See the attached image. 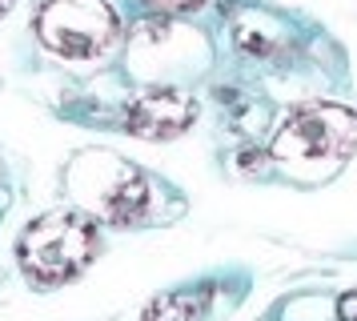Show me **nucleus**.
<instances>
[{"mask_svg":"<svg viewBox=\"0 0 357 321\" xmlns=\"http://www.w3.org/2000/svg\"><path fill=\"white\" fill-rule=\"evenodd\" d=\"M97 225L84 213H49L24 229L20 237V269L33 285H65L89 269L97 257Z\"/></svg>","mask_w":357,"mask_h":321,"instance_id":"obj_1","label":"nucleus"},{"mask_svg":"<svg viewBox=\"0 0 357 321\" xmlns=\"http://www.w3.org/2000/svg\"><path fill=\"white\" fill-rule=\"evenodd\" d=\"M357 149V112L345 105H301L285 117V125L273 137L277 160H345Z\"/></svg>","mask_w":357,"mask_h":321,"instance_id":"obj_2","label":"nucleus"},{"mask_svg":"<svg viewBox=\"0 0 357 321\" xmlns=\"http://www.w3.org/2000/svg\"><path fill=\"white\" fill-rule=\"evenodd\" d=\"M36 36L68 61H93L113 48L116 16L105 0H45L36 13Z\"/></svg>","mask_w":357,"mask_h":321,"instance_id":"obj_3","label":"nucleus"},{"mask_svg":"<svg viewBox=\"0 0 357 321\" xmlns=\"http://www.w3.org/2000/svg\"><path fill=\"white\" fill-rule=\"evenodd\" d=\"M197 121V100L181 89H149L125 109V128L145 141L181 137Z\"/></svg>","mask_w":357,"mask_h":321,"instance_id":"obj_4","label":"nucleus"},{"mask_svg":"<svg viewBox=\"0 0 357 321\" xmlns=\"http://www.w3.org/2000/svg\"><path fill=\"white\" fill-rule=\"evenodd\" d=\"M149 205H153V193H149L145 177H125L109 197H105V213L113 225H141L149 217Z\"/></svg>","mask_w":357,"mask_h":321,"instance_id":"obj_5","label":"nucleus"},{"mask_svg":"<svg viewBox=\"0 0 357 321\" xmlns=\"http://www.w3.org/2000/svg\"><path fill=\"white\" fill-rule=\"evenodd\" d=\"M141 321H197V301L189 293H165L149 305Z\"/></svg>","mask_w":357,"mask_h":321,"instance_id":"obj_6","label":"nucleus"},{"mask_svg":"<svg viewBox=\"0 0 357 321\" xmlns=\"http://www.w3.org/2000/svg\"><path fill=\"white\" fill-rule=\"evenodd\" d=\"M149 8H157V13H189V8H197L201 0H145Z\"/></svg>","mask_w":357,"mask_h":321,"instance_id":"obj_7","label":"nucleus"},{"mask_svg":"<svg viewBox=\"0 0 357 321\" xmlns=\"http://www.w3.org/2000/svg\"><path fill=\"white\" fill-rule=\"evenodd\" d=\"M337 318H341V321H357V289L341 293V301H337Z\"/></svg>","mask_w":357,"mask_h":321,"instance_id":"obj_8","label":"nucleus"},{"mask_svg":"<svg viewBox=\"0 0 357 321\" xmlns=\"http://www.w3.org/2000/svg\"><path fill=\"white\" fill-rule=\"evenodd\" d=\"M8 4H13V0H0V16L8 13Z\"/></svg>","mask_w":357,"mask_h":321,"instance_id":"obj_9","label":"nucleus"}]
</instances>
